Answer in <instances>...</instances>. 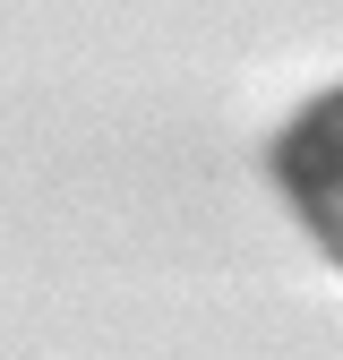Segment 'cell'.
<instances>
[{"label":"cell","mask_w":343,"mask_h":360,"mask_svg":"<svg viewBox=\"0 0 343 360\" xmlns=\"http://www.w3.org/2000/svg\"><path fill=\"white\" fill-rule=\"evenodd\" d=\"M266 172H275V198L292 206V223L343 266V86L309 95V103L275 129Z\"/></svg>","instance_id":"cell-1"}]
</instances>
